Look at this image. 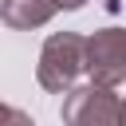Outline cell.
Listing matches in <instances>:
<instances>
[{"mask_svg": "<svg viewBox=\"0 0 126 126\" xmlns=\"http://www.w3.org/2000/svg\"><path fill=\"white\" fill-rule=\"evenodd\" d=\"M0 122H16V126H32V118H28L24 110H16V106H4V102H0Z\"/></svg>", "mask_w": 126, "mask_h": 126, "instance_id": "obj_5", "label": "cell"}, {"mask_svg": "<svg viewBox=\"0 0 126 126\" xmlns=\"http://www.w3.org/2000/svg\"><path fill=\"white\" fill-rule=\"evenodd\" d=\"M83 71H87V39L75 35V32L47 35V43L39 51V67H35L39 87L51 91V94H67Z\"/></svg>", "mask_w": 126, "mask_h": 126, "instance_id": "obj_1", "label": "cell"}, {"mask_svg": "<svg viewBox=\"0 0 126 126\" xmlns=\"http://www.w3.org/2000/svg\"><path fill=\"white\" fill-rule=\"evenodd\" d=\"M55 4H59V12H79L87 0H55Z\"/></svg>", "mask_w": 126, "mask_h": 126, "instance_id": "obj_6", "label": "cell"}, {"mask_svg": "<svg viewBox=\"0 0 126 126\" xmlns=\"http://www.w3.org/2000/svg\"><path fill=\"white\" fill-rule=\"evenodd\" d=\"M63 122H71V126H114V122H122V98L114 94V87L91 79L87 87L67 91Z\"/></svg>", "mask_w": 126, "mask_h": 126, "instance_id": "obj_2", "label": "cell"}, {"mask_svg": "<svg viewBox=\"0 0 126 126\" xmlns=\"http://www.w3.org/2000/svg\"><path fill=\"white\" fill-rule=\"evenodd\" d=\"M87 75L94 83H126V28H102L87 35Z\"/></svg>", "mask_w": 126, "mask_h": 126, "instance_id": "obj_3", "label": "cell"}, {"mask_svg": "<svg viewBox=\"0 0 126 126\" xmlns=\"http://www.w3.org/2000/svg\"><path fill=\"white\" fill-rule=\"evenodd\" d=\"M55 12H59L55 0H0V20L8 28H16V32L43 28Z\"/></svg>", "mask_w": 126, "mask_h": 126, "instance_id": "obj_4", "label": "cell"}]
</instances>
